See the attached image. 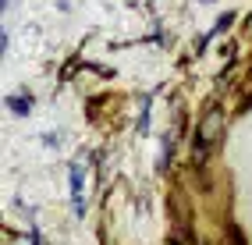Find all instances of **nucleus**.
Returning <instances> with one entry per match:
<instances>
[{
	"mask_svg": "<svg viewBox=\"0 0 252 245\" xmlns=\"http://www.w3.org/2000/svg\"><path fill=\"white\" fill-rule=\"evenodd\" d=\"M7 107H11L14 114H29V110H32V96L14 92V96H7Z\"/></svg>",
	"mask_w": 252,
	"mask_h": 245,
	"instance_id": "f03ea898",
	"label": "nucleus"
},
{
	"mask_svg": "<svg viewBox=\"0 0 252 245\" xmlns=\"http://www.w3.org/2000/svg\"><path fill=\"white\" fill-rule=\"evenodd\" d=\"M217 128H220V114H210L206 124L199 128V135H195V160H206L210 146L217 142V139H213V135H217Z\"/></svg>",
	"mask_w": 252,
	"mask_h": 245,
	"instance_id": "f257e3e1",
	"label": "nucleus"
}]
</instances>
